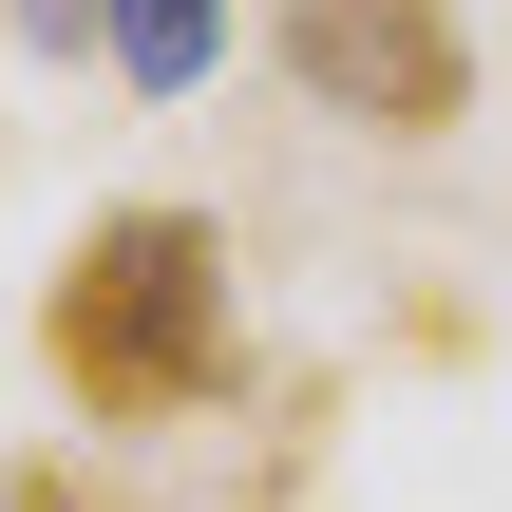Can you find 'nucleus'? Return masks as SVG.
<instances>
[{
	"mask_svg": "<svg viewBox=\"0 0 512 512\" xmlns=\"http://www.w3.org/2000/svg\"><path fill=\"white\" fill-rule=\"evenodd\" d=\"M38 361L76 418H190L228 399V228L209 209H95L76 266L38 285Z\"/></svg>",
	"mask_w": 512,
	"mask_h": 512,
	"instance_id": "1",
	"label": "nucleus"
},
{
	"mask_svg": "<svg viewBox=\"0 0 512 512\" xmlns=\"http://www.w3.org/2000/svg\"><path fill=\"white\" fill-rule=\"evenodd\" d=\"M285 76L361 133H456V95H475L456 0H285Z\"/></svg>",
	"mask_w": 512,
	"mask_h": 512,
	"instance_id": "2",
	"label": "nucleus"
},
{
	"mask_svg": "<svg viewBox=\"0 0 512 512\" xmlns=\"http://www.w3.org/2000/svg\"><path fill=\"white\" fill-rule=\"evenodd\" d=\"M95 38H114L133 95H190V76L228 57V0H95Z\"/></svg>",
	"mask_w": 512,
	"mask_h": 512,
	"instance_id": "3",
	"label": "nucleus"
},
{
	"mask_svg": "<svg viewBox=\"0 0 512 512\" xmlns=\"http://www.w3.org/2000/svg\"><path fill=\"white\" fill-rule=\"evenodd\" d=\"M19 512H57V494H19Z\"/></svg>",
	"mask_w": 512,
	"mask_h": 512,
	"instance_id": "4",
	"label": "nucleus"
}]
</instances>
